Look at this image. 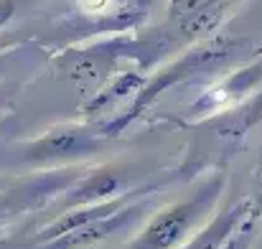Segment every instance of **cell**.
<instances>
[{
  "label": "cell",
  "mask_w": 262,
  "mask_h": 249,
  "mask_svg": "<svg viewBox=\"0 0 262 249\" xmlns=\"http://www.w3.org/2000/svg\"><path fill=\"white\" fill-rule=\"evenodd\" d=\"M15 15V0H0V28H5Z\"/></svg>",
  "instance_id": "ba28073f"
},
{
  "label": "cell",
  "mask_w": 262,
  "mask_h": 249,
  "mask_svg": "<svg viewBox=\"0 0 262 249\" xmlns=\"http://www.w3.org/2000/svg\"><path fill=\"white\" fill-rule=\"evenodd\" d=\"M224 186V175H211L183 201L156 211L125 249H181L214 216Z\"/></svg>",
  "instance_id": "6da1fadb"
},
{
  "label": "cell",
  "mask_w": 262,
  "mask_h": 249,
  "mask_svg": "<svg viewBox=\"0 0 262 249\" xmlns=\"http://www.w3.org/2000/svg\"><path fill=\"white\" fill-rule=\"evenodd\" d=\"M8 99H10V86H0V109L8 104Z\"/></svg>",
  "instance_id": "9c48e42d"
},
{
  "label": "cell",
  "mask_w": 262,
  "mask_h": 249,
  "mask_svg": "<svg viewBox=\"0 0 262 249\" xmlns=\"http://www.w3.org/2000/svg\"><path fill=\"white\" fill-rule=\"evenodd\" d=\"M148 180H150L148 173H143V170H138L133 166H99L94 170H87L77 183H72L51 203L61 214V211H69V209H77V206L99 203V201L125 196V193L140 188Z\"/></svg>",
  "instance_id": "3957f363"
},
{
  "label": "cell",
  "mask_w": 262,
  "mask_h": 249,
  "mask_svg": "<svg viewBox=\"0 0 262 249\" xmlns=\"http://www.w3.org/2000/svg\"><path fill=\"white\" fill-rule=\"evenodd\" d=\"M18 214H23V203L15 193V188L0 191V227H5L10 219H15Z\"/></svg>",
  "instance_id": "52a82bcc"
},
{
  "label": "cell",
  "mask_w": 262,
  "mask_h": 249,
  "mask_svg": "<svg viewBox=\"0 0 262 249\" xmlns=\"http://www.w3.org/2000/svg\"><path fill=\"white\" fill-rule=\"evenodd\" d=\"M252 242H255V214H250L232 232V237L222 244V249H252Z\"/></svg>",
  "instance_id": "8992f818"
},
{
  "label": "cell",
  "mask_w": 262,
  "mask_h": 249,
  "mask_svg": "<svg viewBox=\"0 0 262 249\" xmlns=\"http://www.w3.org/2000/svg\"><path fill=\"white\" fill-rule=\"evenodd\" d=\"M250 214H255V203H252L250 198L227 206L222 214H214L181 249H222V244L232 237V232H234Z\"/></svg>",
  "instance_id": "5b68a950"
},
{
  "label": "cell",
  "mask_w": 262,
  "mask_h": 249,
  "mask_svg": "<svg viewBox=\"0 0 262 249\" xmlns=\"http://www.w3.org/2000/svg\"><path fill=\"white\" fill-rule=\"evenodd\" d=\"M102 135L87 127H59L31 143H20L15 161L33 168H67V163H82L102 150Z\"/></svg>",
  "instance_id": "7a4b0ae2"
},
{
  "label": "cell",
  "mask_w": 262,
  "mask_h": 249,
  "mask_svg": "<svg viewBox=\"0 0 262 249\" xmlns=\"http://www.w3.org/2000/svg\"><path fill=\"white\" fill-rule=\"evenodd\" d=\"M153 201H156V193L150 196H140L135 201H130L127 206H122L120 211L104 216V219H97L92 224H84L69 234H61L56 239H49L43 244H33V249H82V247H92V244H99L110 237H117L122 232H127L130 227H138L153 209Z\"/></svg>",
  "instance_id": "277c9868"
}]
</instances>
